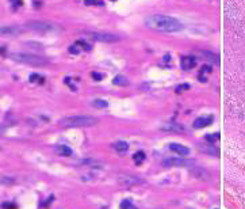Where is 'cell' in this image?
<instances>
[{
    "instance_id": "cell-3",
    "label": "cell",
    "mask_w": 245,
    "mask_h": 209,
    "mask_svg": "<svg viewBox=\"0 0 245 209\" xmlns=\"http://www.w3.org/2000/svg\"><path fill=\"white\" fill-rule=\"evenodd\" d=\"M10 57L14 61L22 63V64H29V65H33V67H45V65L49 64V61L45 57L31 54V53H25V52H12L10 54Z\"/></svg>"
},
{
    "instance_id": "cell-16",
    "label": "cell",
    "mask_w": 245,
    "mask_h": 209,
    "mask_svg": "<svg viewBox=\"0 0 245 209\" xmlns=\"http://www.w3.org/2000/svg\"><path fill=\"white\" fill-rule=\"evenodd\" d=\"M133 160H134L135 164H141L145 160V154L142 151H138V152H135V154L133 155Z\"/></svg>"
},
{
    "instance_id": "cell-28",
    "label": "cell",
    "mask_w": 245,
    "mask_h": 209,
    "mask_svg": "<svg viewBox=\"0 0 245 209\" xmlns=\"http://www.w3.org/2000/svg\"><path fill=\"white\" fill-rule=\"evenodd\" d=\"M3 208H6V209H15L16 206L14 205V204H3Z\"/></svg>"
},
{
    "instance_id": "cell-11",
    "label": "cell",
    "mask_w": 245,
    "mask_h": 209,
    "mask_svg": "<svg viewBox=\"0 0 245 209\" xmlns=\"http://www.w3.org/2000/svg\"><path fill=\"white\" fill-rule=\"evenodd\" d=\"M23 31V29L18 26H0V34L4 35H18Z\"/></svg>"
},
{
    "instance_id": "cell-23",
    "label": "cell",
    "mask_w": 245,
    "mask_h": 209,
    "mask_svg": "<svg viewBox=\"0 0 245 209\" xmlns=\"http://www.w3.org/2000/svg\"><path fill=\"white\" fill-rule=\"evenodd\" d=\"M84 4H87V6H103V1H96V0H86L84 1Z\"/></svg>"
},
{
    "instance_id": "cell-30",
    "label": "cell",
    "mask_w": 245,
    "mask_h": 209,
    "mask_svg": "<svg viewBox=\"0 0 245 209\" xmlns=\"http://www.w3.org/2000/svg\"><path fill=\"white\" fill-rule=\"evenodd\" d=\"M210 71H211V68L207 67V65H205V67L202 68V72H210Z\"/></svg>"
},
{
    "instance_id": "cell-29",
    "label": "cell",
    "mask_w": 245,
    "mask_h": 209,
    "mask_svg": "<svg viewBox=\"0 0 245 209\" xmlns=\"http://www.w3.org/2000/svg\"><path fill=\"white\" fill-rule=\"evenodd\" d=\"M69 52L73 53V54H77V53H79V49H77L76 46H71V48H69Z\"/></svg>"
},
{
    "instance_id": "cell-27",
    "label": "cell",
    "mask_w": 245,
    "mask_h": 209,
    "mask_svg": "<svg viewBox=\"0 0 245 209\" xmlns=\"http://www.w3.org/2000/svg\"><path fill=\"white\" fill-rule=\"evenodd\" d=\"M92 77H94L96 82H100V80L103 79V76H102L100 74H98V72H92Z\"/></svg>"
},
{
    "instance_id": "cell-9",
    "label": "cell",
    "mask_w": 245,
    "mask_h": 209,
    "mask_svg": "<svg viewBox=\"0 0 245 209\" xmlns=\"http://www.w3.org/2000/svg\"><path fill=\"white\" fill-rule=\"evenodd\" d=\"M169 149H171L172 152H175V154L180 155V156H188V155H190V148L183 145V144H178V143L169 144Z\"/></svg>"
},
{
    "instance_id": "cell-1",
    "label": "cell",
    "mask_w": 245,
    "mask_h": 209,
    "mask_svg": "<svg viewBox=\"0 0 245 209\" xmlns=\"http://www.w3.org/2000/svg\"><path fill=\"white\" fill-rule=\"evenodd\" d=\"M145 23L149 29L162 31V33H176L183 29L178 19L168 15H150L145 19Z\"/></svg>"
},
{
    "instance_id": "cell-32",
    "label": "cell",
    "mask_w": 245,
    "mask_h": 209,
    "mask_svg": "<svg viewBox=\"0 0 245 209\" xmlns=\"http://www.w3.org/2000/svg\"><path fill=\"white\" fill-rule=\"evenodd\" d=\"M14 6H22V1H12Z\"/></svg>"
},
{
    "instance_id": "cell-31",
    "label": "cell",
    "mask_w": 245,
    "mask_h": 209,
    "mask_svg": "<svg viewBox=\"0 0 245 209\" xmlns=\"http://www.w3.org/2000/svg\"><path fill=\"white\" fill-rule=\"evenodd\" d=\"M4 130H6V126H3V125H0V133H3Z\"/></svg>"
},
{
    "instance_id": "cell-19",
    "label": "cell",
    "mask_w": 245,
    "mask_h": 209,
    "mask_svg": "<svg viewBox=\"0 0 245 209\" xmlns=\"http://www.w3.org/2000/svg\"><path fill=\"white\" fill-rule=\"evenodd\" d=\"M121 209H137L129 200H125L121 202Z\"/></svg>"
},
{
    "instance_id": "cell-2",
    "label": "cell",
    "mask_w": 245,
    "mask_h": 209,
    "mask_svg": "<svg viewBox=\"0 0 245 209\" xmlns=\"http://www.w3.org/2000/svg\"><path fill=\"white\" fill-rule=\"evenodd\" d=\"M99 121L92 116H71L64 117L60 121V125L64 128H83V126H94Z\"/></svg>"
},
{
    "instance_id": "cell-15",
    "label": "cell",
    "mask_w": 245,
    "mask_h": 209,
    "mask_svg": "<svg viewBox=\"0 0 245 209\" xmlns=\"http://www.w3.org/2000/svg\"><path fill=\"white\" fill-rule=\"evenodd\" d=\"M113 148L116 151V152L123 154V152H126V151L129 149V144H127L126 141H118V143H115V144L113 145Z\"/></svg>"
},
{
    "instance_id": "cell-24",
    "label": "cell",
    "mask_w": 245,
    "mask_h": 209,
    "mask_svg": "<svg viewBox=\"0 0 245 209\" xmlns=\"http://www.w3.org/2000/svg\"><path fill=\"white\" fill-rule=\"evenodd\" d=\"M76 45L77 46H83L84 50H91V45H89V43H87V42H84V41H77Z\"/></svg>"
},
{
    "instance_id": "cell-7",
    "label": "cell",
    "mask_w": 245,
    "mask_h": 209,
    "mask_svg": "<svg viewBox=\"0 0 245 209\" xmlns=\"http://www.w3.org/2000/svg\"><path fill=\"white\" fill-rule=\"evenodd\" d=\"M162 132H172V133H184L186 132V128H184L181 124H176V122H169L165 125L161 126Z\"/></svg>"
},
{
    "instance_id": "cell-21",
    "label": "cell",
    "mask_w": 245,
    "mask_h": 209,
    "mask_svg": "<svg viewBox=\"0 0 245 209\" xmlns=\"http://www.w3.org/2000/svg\"><path fill=\"white\" fill-rule=\"evenodd\" d=\"M15 182V179L11 178V177H0V183H6V185H11Z\"/></svg>"
},
{
    "instance_id": "cell-17",
    "label": "cell",
    "mask_w": 245,
    "mask_h": 209,
    "mask_svg": "<svg viewBox=\"0 0 245 209\" xmlns=\"http://www.w3.org/2000/svg\"><path fill=\"white\" fill-rule=\"evenodd\" d=\"M114 84H115V86H127L129 82H127V79H126L125 76L118 75V76L114 77Z\"/></svg>"
},
{
    "instance_id": "cell-10",
    "label": "cell",
    "mask_w": 245,
    "mask_h": 209,
    "mask_svg": "<svg viewBox=\"0 0 245 209\" xmlns=\"http://www.w3.org/2000/svg\"><path fill=\"white\" fill-rule=\"evenodd\" d=\"M213 122V116H203V117H198L195 121H194V128L195 129H202V128H206L207 125Z\"/></svg>"
},
{
    "instance_id": "cell-22",
    "label": "cell",
    "mask_w": 245,
    "mask_h": 209,
    "mask_svg": "<svg viewBox=\"0 0 245 209\" xmlns=\"http://www.w3.org/2000/svg\"><path fill=\"white\" fill-rule=\"evenodd\" d=\"M203 151H205V152H207V154H210V155H213V156L218 155V149H215L213 145H210L208 148H203Z\"/></svg>"
},
{
    "instance_id": "cell-8",
    "label": "cell",
    "mask_w": 245,
    "mask_h": 209,
    "mask_svg": "<svg viewBox=\"0 0 245 209\" xmlns=\"http://www.w3.org/2000/svg\"><path fill=\"white\" fill-rule=\"evenodd\" d=\"M119 182L125 186H135V185H142L145 183L144 179L138 178V177H132V175H125V177H121Z\"/></svg>"
},
{
    "instance_id": "cell-13",
    "label": "cell",
    "mask_w": 245,
    "mask_h": 209,
    "mask_svg": "<svg viewBox=\"0 0 245 209\" xmlns=\"http://www.w3.org/2000/svg\"><path fill=\"white\" fill-rule=\"evenodd\" d=\"M191 174H192L195 178H199V179L210 178V174H208L205 169H202V167H194V169H191Z\"/></svg>"
},
{
    "instance_id": "cell-25",
    "label": "cell",
    "mask_w": 245,
    "mask_h": 209,
    "mask_svg": "<svg viewBox=\"0 0 245 209\" xmlns=\"http://www.w3.org/2000/svg\"><path fill=\"white\" fill-rule=\"evenodd\" d=\"M30 82H41V83H42V82H43V77L39 76V75H37V74H33V75L30 76Z\"/></svg>"
},
{
    "instance_id": "cell-12",
    "label": "cell",
    "mask_w": 245,
    "mask_h": 209,
    "mask_svg": "<svg viewBox=\"0 0 245 209\" xmlns=\"http://www.w3.org/2000/svg\"><path fill=\"white\" fill-rule=\"evenodd\" d=\"M180 65H181V68H183L184 71H190V69H192V68L196 65V59L195 57H192V56L183 57L181 61H180Z\"/></svg>"
},
{
    "instance_id": "cell-5",
    "label": "cell",
    "mask_w": 245,
    "mask_h": 209,
    "mask_svg": "<svg viewBox=\"0 0 245 209\" xmlns=\"http://www.w3.org/2000/svg\"><path fill=\"white\" fill-rule=\"evenodd\" d=\"M164 167H190L194 166V160L186 159L181 156H168L162 160Z\"/></svg>"
},
{
    "instance_id": "cell-26",
    "label": "cell",
    "mask_w": 245,
    "mask_h": 209,
    "mask_svg": "<svg viewBox=\"0 0 245 209\" xmlns=\"http://www.w3.org/2000/svg\"><path fill=\"white\" fill-rule=\"evenodd\" d=\"M190 88V84H180V86L176 87V92H183L184 90H188Z\"/></svg>"
},
{
    "instance_id": "cell-6",
    "label": "cell",
    "mask_w": 245,
    "mask_h": 209,
    "mask_svg": "<svg viewBox=\"0 0 245 209\" xmlns=\"http://www.w3.org/2000/svg\"><path fill=\"white\" fill-rule=\"evenodd\" d=\"M26 27L33 31H38V33H48V31H52L56 29L54 25L43 21H29L26 23Z\"/></svg>"
},
{
    "instance_id": "cell-18",
    "label": "cell",
    "mask_w": 245,
    "mask_h": 209,
    "mask_svg": "<svg viewBox=\"0 0 245 209\" xmlns=\"http://www.w3.org/2000/svg\"><path fill=\"white\" fill-rule=\"evenodd\" d=\"M92 104L98 109H104V107H107L108 106V103L106 101H103V99H96V101L92 102Z\"/></svg>"
},
{
    "instance_id": "cell-4",
    "label": "cell",
    "mask_w": 245,
    "mask_h": 209,
    "mask_svg": "<svg viewBox=\"0 0 245 209\" xmlns=\"http://www.w3.org/2000/svg\"><path fill=\"white\" fill-rule=\"evenodd\" d=\"M83 34H86L87 37H89L91 40L99 41V42L111 43V42H118V41L121 40L116 34L104 33V31H92V30H88V31H83Z\"/></svg>"
},
{
    "instance_id": "cell-14",
    "label": "cell",
    "mask_w": 245,
    "mask_h": 209,
    "mask_svg": "<svg viewBox=\"0 0 245 209\" xmlns=\"http://www.w3.org/2000/svg\"><path fill=\"white\" fill-rule=\"evenodd\" d=\"M56 151H57L58 155H61V156H71L72 155V149L68 145H64V144H60L56 147Z\"/></svg>"
},
{
    "instance_id": "cell-20",
    "label": "cell",
    "mask_w": 245,
    "mask_h": 209,
    "mask_svg": "<svg viewBox=\"0 0 245 209\" xmlns=\"http://www.w3.org/2000/svg\"><path fill=\"white\" fill-rule=\"evenodd\" d=\"M219 138V133H211V135H206V140L208 143H215Z\"/></svg>"
}]
</instances>
